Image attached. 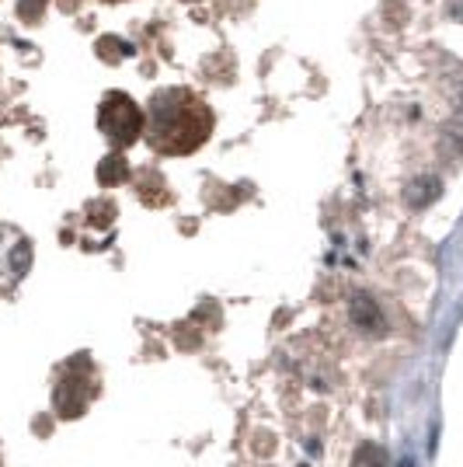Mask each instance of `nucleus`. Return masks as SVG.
Wrapping results in <instances>:
<instances>
[{"instance_id": "1", "label": "nucleus", "mask_w": 463, "mask_h": 467, "mask_svg": "<svg viewBox=\"0 0 463 467\" xmlns=\"http://www.w3.org/2000/svg\"><path fill=\"white\" fill-rule=\"evenodd\" d=\"M212 133V112L195 95L171 88L150 101V147L160 154H192Z\"/></svg>"}, {"instance_id": "2", "label": "nucleus", "mask_w": 463, "mask_h": 467, "mask_svg": "<svg viewBox=\"0 0 463 467\" xmlns=\"http://www.w3.org/2000/svg\"><path fill=\"white\" fill-rule=\"evenodd\" d=\"M98 126L116 147H129L143 133V112H139V105L129 95L112 91L98 109Z\"/></svg>"}, {"instance_id": "3", "label": "nucleus", "mask_w": 463, "mask_h": 467, "mask_svg": "<svg viewBox=\"0 0 463 467\" xmlns=\"http://www.w3.org/2000/svg\"><path fill=\"white\" fill-rule=\"evenodd\" d=\"M28 265H32V241L18 227L0 223V283L15 286L28 273Z\"/></svg>"}, {"instance_id": "4", "label": "nucleus", "mask_w": 463, "mask_h": 467, "mask_svg": "<svg viewBox=\"0 0 463 467\" xmlns=\"http://www.w3.org/2000/svg\"><path fill=\"white\" fill-rule=\"evenodd\" d=\"M87 401H91V388L84 384V377H77V373H63L59 377L57 390H53V405H57V411L63 415V419H77L80 411L87 409Z\"/></svg>"}, {"instance_id": "5", "label": "nucleus", "mask_w": 463, "mask_h": 467, "mask_svg": "<svg viewBox=\"0 0 463 467\" xmlns=\"http://www.w3.org/2000/svg\"><path fill=\"white\" fill-rule=\"evenodd\" d=\"M126 178H129V164L118 154L101 161V168H98V182H101V185H118V182H126Z\"/></svg>"}, {"instance_id": "6", "label": "nucleus", "mask_w": 463, "mask_h": 467, "mask_svg": "<svg viewBox=\"0 0 463 467\" xmlns=\"http://www.w3.org/2000/svg\"><path fill=\"white\" fill-rule=\"evenodd\" d=\"M352 467H386V453L380 447L366 443V447H359V453H355Z\"/></svg>"}, {"instance_id": "7", "label": "nucleus", "mask_w": 463, "mask_h": 467, "mask_svg": "<svg viewBox=\"0 0 463 467\" xmlns=\"http://www.w3.org/2000/svg\"><path fill=\"white\" fill-rule=\"evenodd\" d=\"M98 53H105V59H108V53H129V46H122L118 39H101L98 42Z\"/></svg>"}, {"instance_id": "8", "label": "nucleus", "mask_w": 463, "mask_h": 467, "mask_svg": "<svg viewBox=\"0 0 463 467\" xmlns=\"http://www.w3.org/2000/svg\"><path fill=\"white\" fill-rule=\"evenodd\" d=\"M42 11V0H21V18L25 21H36Z\"/></svg>"}]
</instances>
